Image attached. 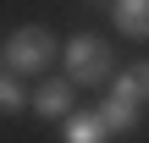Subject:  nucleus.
Listing matches in <instances>:
<instances>
[{
	"label": "nucleus",
	"instance_id": "nucleus-6",
	"mask_svg": "<svg viewBox=\"0 0 149 143\" xmlns=\"http://www.w3.org/2000/svg\"><path fill=\"white\" fill-rule=\"evenodd\" d=\"M116 99H127V105H144L149 99V61H138V66H127L122 77H116V88H111Z\"/></svg>",
	"mask_w": 149,
	"mask_h": 143
},
{
	"label": "nucleus",
	"instance_id": "nucleus-3",
	"mask_svg": "<svg viewBox=\"0 0 149 143\" xmlns=\"http://www.w3.org/2000/svg\"><path fill=\"white\" fill-rule=\"evenodd\" d=\"M111 22L127 39H149V0H116L111 6Z\"/></svg>",
	"mask_w": 149,
	"mask_h": 143
},
{
	"label": "nucleus",
	"instance_id": "nucleus-1",
	"mask_svg": "<svg viewBox=\"0 0 149 143\" xmlns=\"http://www.w3.org/2000/svg\"><path fill=\"white\" fill-rule=\"evenodd\" d=\"M55 50H61V39H55L50 28H17L0 55H6L11 72H44V66L55 61Z\"/></svg>",
	"mask_w": 149,
	"mask_h": 143
},
{
	"label": "nucleus",
	"instance_id": "nucleus-9",
	"mask_svg": "<svg viewBox=\"0 0 149 143\" xmlns=\"http://www.w3.org/2000/svg\"><path fill=\"white\" fill-rule=\"evenodd\" d=\"M6 72H11V66H6V55H0V77H6Z\"/></svg>",
	"mask_w": 149,
	"mask_h": 143
},
{
	"label": "nucleus",
	"instance_id": "nucleus-2",
	"mask_svg": "<svg viewBox=\"0 0 149 143\" xmlns=\"http://www.w3.org/2000/svg\"><path fill=\"white\" fill-rule=\"evenodd\" d=\"M111 72H116V61H111V44L100 33H77L66 44V77L72 83H105Z\"/></svg>",
	"mask_w": 149,
	"mask_h": 143
},
{
	"label": "nucleus",
	"instance_id": "nucleus-8",
	"mask_svg": "<svg viewBox=\"0 0 149 143\" xmlns=\"http://www.w3.org/2000/svg\"><path fill=\"white\" fill-rule=\"evenodd\" d=\"M0 110H22V83H17L11 72L0 77Z\"/></svg>",
	"mask_w": 149,
	"mask_h": 143
},
{
	"label": "nucleus",
	"instance_id": "nucleus-7",
	"mask_svg": "<svg viewBox=\"0 0 149 143\" xmlns=\"http://www.w3.org/2000/svg\"><path fill=\"white\" fill-rule=\"evenodd\" d=\"M61 138H66V143H105L111 132H105V121H100V110H94V116H66Z\"/></svg>",
	"mask_w": 149,
	"mask_h": 143
},
{
	"label": "nucleus",
	"instance_id": "nucleus-4",
	"mask_svg": "<svg viewBox=\"0 0 149 143\" xmlns=\"http://www.w3.org/2000/svg\"><path fill=\"white\" fill-rule=\"evenodd\" d=\"M33 110L50 116V121H55V116H72V83H44V88L33 94Z\"/></svg>",
	"mask_w": 149,
	"mask_h": 143
},
{
	"label": "nucleus",
	"instance_id": "nucleus-5",
	"mask_svg": "<svg viewBox=\"0 0 149 143\" xmlns=\"http://www.w3.org/2000/svg\"><path fill=\"white\" fill-rule=\"evenodd\" d=\"M100 121H105V132H111V138H122V132H133V127H138V105H127V99H116V94H111V99L100 105Z\"/></svg>",
	"mask_w": 149,
	"mask_h": 143
}]
</instances>
